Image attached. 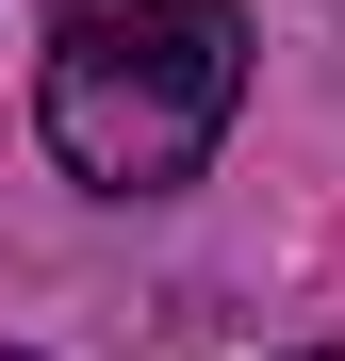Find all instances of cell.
<instances>
[{"instance_id":"6da1fadb","label":"cell","mask_w":345,"mask_h":361,"mask_svg":"<svg viewBox=\"0 0 345 361\" xmlns=\"http://www.w3.org/2000/svg\"><path fill=\"white\" fill-rule=\"evenodd\" d=\"M247 99V0H66L33 66V132L99 197H181Z\"/></svg>"}]
</instances>
